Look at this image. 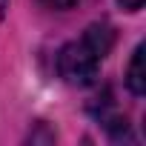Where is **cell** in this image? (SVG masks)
<instances>
[{
	"label": "cell",
	"instance_id": "obj_1",
	"mask_svg": "<svg viewBox=\"0 0 146 146\" xmlns=\"http://www.w3.org/2000/svg\"><path fill=\"white\" fill-rule=\"evenodd\" d=\"M115 46V29L109 23H92L80 40H72L57 54V72L72 86H89L98 78L103 57Z\"/></svg>",
	"mask_w": 146,
	"mask_h": 146
},
{
	"label": "cell",
	"instance_id": "obj_2",
	"mask_svg": "<svg viewBox=\"0 0 146 146\" xmlns=\"http://www.w3.org/2000/svg\"><path fill=\"white\" fill-rule=\"evenodd\" d=\"M143 57H146V46L140 43L129 60V72H126V86L132 89V95H146V69H143Z\"/></svg>",
	"mask_w": 146,
	"mask_h": 146
},
{
	"label": "cell",
	"instance_id": "obj_3",
	"mask_svg": "<svg viewBox=\"0 0 146 146\" xmlns=\"http://www.w3.org/2000/svg\"><path fill=\"white\" fill-rule=\"evenodd\" d=\"M43 6H49V9H54V12H66V9H75L80 0H40Z\"/></svg>",
	"mask_w": 146,
	"mask_h": 146
},
{
	"label": "cell",
	"instance_id": "obj_4",
	"mask_svg": "<svg viewBox=\"0 0 146 146\" xmlns=\"http://www.w3.org/2000/svg\"><path fill=\"white\" fill-rule=\"evenodd\" d=\"M117 3H120L126 12H137V9L143 6V0H117Z\"/></svg>",
	"mask_w": 146,
	"mask_h": 146
},
{
	"label": "cell",
	"instance_id": "obj_5",
	"mask_svg": "<svg viewBox=\"0 0 146 146\" xmlns=\"http://www.w3.org/2000/svg\"><path fill=\"white\" fill-rule=\"evenodd\" d=\"M6 6H9V0H0V20H3V15H6Z\"/></svg>",
	"mask_w": 146,
	"mask_h": 146
}]
</instances>
